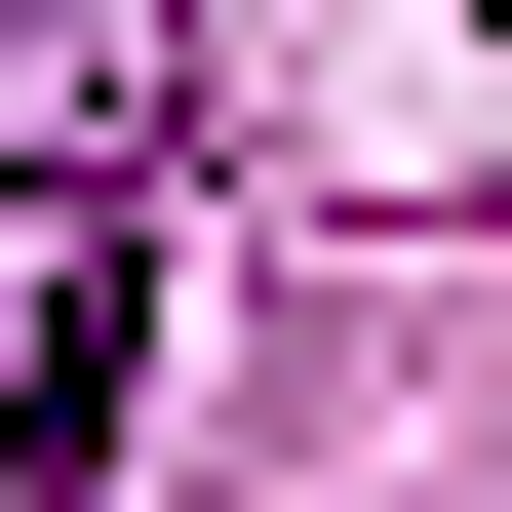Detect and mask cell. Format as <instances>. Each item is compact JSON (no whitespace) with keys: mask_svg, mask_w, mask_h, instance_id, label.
<instances>
[{"mask_svg":"<svg viewBox=\"0 0 512 512\" xmlns=\"http://www.w3.org/2000/svg\"><path fill=\"white\" fill-rule=\"evenodd\" d=\"M119 394H158V276L79 237V276H40V355H0V512H79V473H119Z\"/></svg>","mask_w":512,"mask_h":512,"instance_id":"1","label":"cell"}]
</instances>
